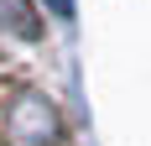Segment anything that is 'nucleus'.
Here are the masks:
<instances>
[{"label": "nucleus", "instance_id": "2", "mask_svg": "<svg viewBox=\"0 0 151 146\" xmlns=\"http://www.w3.org/2000/svg\"><path fill=\"white\" fill-rule=\"evenodd\" d=\"M11 21L21 37H37V16H31V5L26 0H0V26Z\"/></svg>", "mask_w": 151, "mask_h": 146}, {"label": "nucleus", "instance_id": "1", "mask_svg": "<svg viewBox=\"0 0 151 146\" xmlns=\"http://www.w3.org/2000/svg\"><path fill=\"white\" fill-rule=\"evenodd\" d=\"M5 125H11V141H16V146H47L52 136H58V115H52V104L37 99V94H21Z\"/></svg>", "mask_w": 151, "mask_h": 146}]
</instances>
